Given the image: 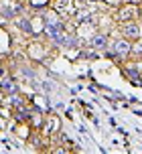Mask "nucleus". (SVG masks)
Listing matches in <instances>:
<instances>
[{
  "label": "nucleus",
  "instance_id": "5",
  "mask_svg": "<svg viewBox=\"0 0 142 154\" xmlns=\"http://www.w3.org/2000/svg\"><path fill=\"white\" fill-rule=\"evenodd\" d=\"M16 89H18V87L14 85V81H12L10 77H6V79H2V81H0V91L4 93V95H14Z\"/></svg>",
  "mask_w": 142,
  "mask_h": 154
},
{
  "label": "nucleus",
  "instance_id": "8",
  "mask_svg": "<svg viewBox=\"0 0 142 154\" xmlns=\"http://www.w3.org/2000/svg\"><path fill=\"white\" fill-rule=\"evenodd\" d=\"M55 130H59V118H51V120H49V124H47V130H45V134H49V136H51V134H53V132Z\"/></svg>",
  "mask_w": 142,
  "mask_h": 154
},
{
  "label": "nucleus",
  "instance_id": "4",
  "mask_svg": "<svg viewBox=\"0 0 142 154\" xmlns=\"http://www.w3.org/2000/svg\"><path fill=\"white\" fill-rule=\"evenodd\" d=\"M45 32H47V37L49 38H57L61 32H63V24L61 23H53V20H49L47 24H45Z\"/></svg>",
  "mask_w": 142,
  "mask_h": 154
},
{
  "label": "nucleus",
  "instance_id": "10",
  "mask_svg": "<svg viewBox=\"0 0 142 154\" xmlns=\"http://www.w3.org/2000/svg\"><path fill=\"white\" fill-rule=\"evenodd\" d=\"M132 51H134V53H138V55H142V45H140V43H136V45L132 47Z\"/></svg>",
  "mask_w": 142,
  "mask_h": 154
},
{
  "label": "nucleus",
  "instance_id": "1",
  "mask_svg": "<svg viewBox=\"0 0 142 154\" xmlns=\"http://www.w3.org/2000/svg\"><path fill=\"white\" fill-rule=\"evenodd\" d=\"M55 12L61 16H71L73 14V0H57L55 2Z\"/></svg>",
  "mask_w": 142,
  "mask_h": 154
},
{
  "label": "nucleus",
  "instance_id": "11",
  "mask_svg": "<svg viewBox=\"0 0 142 154\" xmlns=\"http://www.w3.org/2000/svg\"><path fill=\"white\" fill-rule=\"evenodd\" d=\"M47 0H32V4H45Z\"/></svg>",
  "mask_w": 142,
  "mask_h": 154
},
{
  "label": "nucleus",
  "instance_id": "2",
  "mask_svg": "<svg viewBox=\"0 0 142 154\" xmlns=\"http://www.w3.org/2000/svg\"><path fill=\"white\" fill-rule=\"evenodd\" d=\"M132 51V47L128 45L126 41H114V57H120V59H124L128 57Z\"/></svg>",
  "mask_w": 142,
  "mask_h": 154
},
{
  "label": "nucleus",
  "instance_id": "3",
  "mask_svg": "<svg viewBox=\"0 0 142 154\" xmlns=\"http://www.w3.org/2000/svg\"><path fill=\"white\" fill-rule=\"evenodd\" d=\"M122 32H124V37H128V38H138L140 37V26L136 23H132V20H126V24L122 26Z\"/></svg>",
  "mask_w": 142,
  "mask_h": 154
},
{
  "label": "nucleus",
  "instance_id": "9",
  "mask_svg": "<svg viewBox=\"0 0 142 154\" xmlns=\"http://www.w3.org/2000/svg\"><path fill=\"white\" fill-rule=\"evenodd\" d=\"M16 26H18L20 31H24V32H31V31H32L31 23H29L26 18H16Z\"/></svg>",
  "mask_w": 142,
  "mask_h": 154
},
{
  "label": "nucleus",
  "instance_id": "6",
  "mask_svg": "<svg viewBox=\"0 0 142 154\" xmlns=\"http://www.w3.org/2000/svg\"><path fill=\"white\" fill-rule=\"evenodd\" d=\"M136 12H138V8H136L134 4H128V6H124V8H120V10H118V18L126 23V20H130Z\"/></svg>",
  "mask_w": 142,
  "mask_h": 154
},
{
  "label": "nucleus",
  "instance_id": "7",
  "mask_svg": "<svg viewBox=\"0 0 142 154\" xmlns=\"http://www.w3.org/2000/svg\"><path fill=\"white\" fill-rule=\"evenodd\" d=\"M91 45H94L95 49H106V45H108V37H106V35H95Z\"/></svg>",
  "mask_w": 142,
  "mask_h": 154
}]
</instances>
